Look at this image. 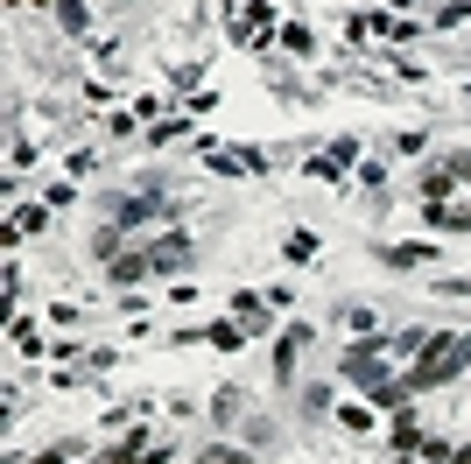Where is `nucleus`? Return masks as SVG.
I'll return each instance as SVG.
<instances>
[{
  "label": "nucleus",
  "instance_id": "obj_10",
  "mask_svg": "<svg viewBox=\"0 0 471 464\" xmlns=\"http://www.w3.org/2000/svg\"><path fill=\"white\" fill-rule=\"evenodd\" d=\"M57 21H64L71 35H85V28H92V7H85V0H57Z\"/></svg>",
  "mask_w": 471,
  "mask_h": 464
},
{
  "label": "nucleus",
  "instance_id": "obj_19",
  "mask_svg": "<svg viewBox=\"0 0 471 464\" xmlns=\"http://www.w3.org/2000/svg\"><path fill=\"white\" fill-rule=\"evenodd\" d=\"M345 324H352L359 338H373V310H366V303H352V310H345Z\"/></svg>",
  "mask_w": 471,
  "mask_h": 464
},
{
  "label": "nucleus",
  "instance_id": "obj_18",
  "mask_svg": "<svg viewBox=\"0 0 471 464\" xmlns=\"http://www.w3.org/2000/svg\"><path fill=\"white\" fill-rule=\"evenodd\" d=\"M92 254H106V261H120V225H106V232H92Z\"/></svg>",
  "mask_w": 471,
  "mask_h": 464
},
{
  "label": "nucleus",
  "instance_id": "obj_17",
  "mask_svg": "<svg viewBox=\"0 0 471 464\" xmlns=\"http://www.w3.org/2000/svg\"><path fill=\"white\" fill-rule=\"evenodd\" d=\"M282 254H288V261H317V232H295Z\"/></svg>",
  "mask_w": 471,
  "mask_h": 464
},
{
  "label": "nucleus",
  "instance_id": "obj_20",
  "mask_svg": "<svg viewBox=\"0 0 471 464\" xmlns=\"http://www.w3.org/2000/svg\"><path fill=\"white\" fill-rule=\"evenodd\" d=\"M338 422H345V429H359V436H366V429H373V408H338Z\"/></svg>",
  "mask_w": 471,
  "mask_h": 464
},
{
  "label": "nucleus",
  "instance_id": "obj_14",
  "mask_svg": "<svg viewBox=\"0 0 471 464\" xmlns=\"http://www.w3.org/2000/svg\"><path fill=\"white\" fill-rule=\"evenodd\" d=\"M239 401H247V394H239V387H225V394L211 401V415H218V422H239Z\"/></svg>",
  "mask_w": 471,
  "mask_h": 464
},
{
  "label": "nucleus",
  "instance_id": "obj_6",
  "mask_svg": "<svg viewBox=\"0 0 471 464\" xmlns=\"http://www.w3.org/2000/svg\"><path fill=\"white\" fill-rule=\"evenodd\" d=\"M43 225H50V211H43V204H21V211H14V225H7V247H14L21 232H43Z\"/></svg>",
  "mask_w": 471,
  "mask_h": 464
},
{
  "label": "nucleus",
  "instance_id": "obj_12",
  "mask_svg": "<svg viewBox=\"0 0 471 464\" xmlns=\"http://www.w3.org/2000/svg\"><path fill=\"white\" fill-rule=\"evenodd\" d=\"M14 352H21V359H35V352H43V331H35L28 317H14Z\"/></svg>",
  "mask_w": 471,
  "mask_h": 464
},
{
  "label": "nucleus",
  "instance_id": "obj_1",
  "mask_svg": "<svg viewBox=\"0 0 471 464\" xmlns=\"http://www.w3.org/2000/svg\"><path fill=\"white\" fill-rule=\"evenodd\" d=\"M465 366H471V338L444 331V338H429V345L415 352V366H408V387H415V394H422V387H444V380H458Z\"/></svg>",
  "mask_w": 471,
  "mask_h": 464
},
{
  "label": "nucleus",
  "instance_id": "obj_7",
  "mask_svg": "<svg viewBox=\"0 0 471 464\" xmlns=\"http://www.w3.org/2000/svg\"><path fill=\"white\" fill-rule=\"evenodd\" d=\"M232 317H239V324H254V331H268V303H254V288H239V295H232Z\"/></svg>",
  "mask_w": 471,
  "mask_h": 464
},
{
  "label": "nucleus",
  "instance_id": "obj_9",
  "mask_svg": "<svg viewBox=\"0 0 471 464\" xmlns=\"http://www.w3.org/2000/svg\"><path fill=\"white\" fill-rule=\"evenodd\" d=\"M106 268H113V281H141L155 261H148V247H141V254H120V261H106Z\"/></svg>",
  "mask_w": 471,
  "mask_h": 464
},
{
  "label": "nucleus",
  "instance_id": "obj_3",
  "mask_svg": "<svg viewBox=\"0 0 471 464\" xmlns=\"http://www.w3.org/2000/svg\"><path fill=\"white\" fill-rule=\"evenodd\" d=\"M302 345H317V338H310V324H295V331H282V338H275V380H295Z\"/></svg>",
  "mask_w": 471,
  "mask_h": 464
},
{
  "label": "nucleus",
  "instance_id": "obj_22",
  "mask_svg": "<svg viewBox=\"0 0 471 464\" xmlns=\"http://www.w3.org/2000/svg\"><path fill=\"white\" fill-rule=\"evenodd\" d=\"M451 464H471V444H458V451H451Z\"/></svg>",
  "mask_w": 471,
  "mask_h": 464
},
{
  "label": "nucleus",
  "instance_id": "obj_8",
  "mask_svg": "<svg viewBox=\"0 0 471 464\" xmlns=\"http://www.w3.org/2000/svg\"><path fill=\"white\" fill-rule=\"evenodd\" d=\"M204 345H218V352H239V345H247V324H239V317H232V324H211V331H204Z\"/></svg>",
  "mask_w": 471,
  "mask_h": 464
},
{
  "label": "nucleus",
  "instance_id": "obj_15",
  "mask_svg": "<svg viewBox=\"0 0 471 464\" xmlns=\"http://www.w3.org/2000/svg\"><path fill=\"white\" fill-rule=\"evenodd\" d=\"M387 261H394V268H422V261H429V247H387Z\"/></svg>",
  "mask_w": 471,
  "mask_h": 464
},
{
  "label": "nucleus",
  "instance_id": "obj_5",
  "mask_svg": "<svg viewBox=\"0 0 471 464\" xmlns=\"http://www.w3.org/2000/svg\"><path fill=\"white\" fill-rule=\"evenodd\" d=\"M401 464H451V444H436V436H415V444H401Z\"/></svg>",
  "mask_w": 471,
  "mask_h": 464
},
{
  "label": "nucleus",
  "instance_id": "obj_21",
  "mask_svg": "<svg viewBox=\"0 0 471 464\" xmlns=\"http://www.w3.org/2000/svg\"><path fill=\"white\" fill-rule=\"evenodd\" d=\"M436 21H444V28H458V21H471V0H451V7H436Z\"/></svg>",
  "mask_w": 471,
  "mask_h": 464
},
{
  "label": "nucleus",
  "instance_id": "obj_13",
  "mask_svg": "<svg viewBox=\"0 0 471 464\" xmlns=\"http://www.w3.org/2000/svg\"><path fill=\"white\" fill-rule=\"evenodd\" d=\"M282 50H295V57H310V50H317V35H310L302 21H288V28H282Z\"/></svg>",
  "mask_w": 471,
  "mask_h": 464
},
{
  "label": "nucleus",
  "instance_id": "obj_2",
  "mask_svg": "<svg viewBox=\"0 0 471 464\" xmlns=\"http://www.w3.org/2000/svg\"><path fill=\"white\" fill-rule=\"evenodd\" d=\"M345 380L380 394V387H387V345H380V338H359V345L345 352Z\"/></svg>",
  "mask_w": 471,
  "mask_h": 464
},
{
  "label": "nucleus",
  "instance_id": "obj_4",
  "mask_svg": "<svg viewBox=\"0 0 471 464\" xmlns=\"http://www.w3.org/2000/svg\"><path fill=\"white\" fill-rule=\"evenodd\" d=\"M148 261H155L162 275H177V268H190V240H184V232H169V240H155V247H148Z\"/></svg>",
  "mask_w": 471,
  "mask_h": 464
},
{
  "label": "nucleus",
  "instance_id": "obj_11",
  "mask_svg": "<svg viewBox=\"0 0 471 464\" xmlns=\"http://www.w3.org/2000/svg\"><path fill=\"white\" fill-rule=\"evenodd\" d=\"M338 169H345V162H338V155H310V162H302V177H317V184H345V177H338Z\"/></svg>",
  "mask_w": 471,
  "mask_h": 464
},
{
  "label": "nucleus",
  "instance_id": "obj_16",
  "mask_svg": "<svg viewBox=\"0 0 471 464\" xmlns=\"http://www.w3.org/2000/svg\"><path fill=\"white\" fill-rule=\"evenodd\" d=\"M197 464H254V458H247V451H232V444H211Z\"/></svg>",
  "mask_w": 471,
  "mask_h": 464
}]
</instances>
